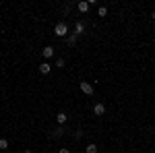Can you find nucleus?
<instances>
[{
  "label": "nucleus",
  "instance_id": "f257e3e1",
  "mask_svg": "<svg viewBox=\"0 0 155 153\" xmlns=\"http://www.w3.org/2000/svg\"><path fill=\"white\" fill-rule=\"evenodd\" d=\"M54 33L58 37H64L66 33H68V25L66 23H56V27H54Z\"/></svg>",
  "mask_w": 155,
  "mask_h": 153
},
{
  "label": "nucleus",
  "instance_id": "f03ea898",
  "mask_svg": "<svg viewBox=\"0 0 155 153\" xmlns=\"http://www.w3.org/2000/svg\"><path fill=\"white\" fill-rule=\"evenodd\" d=\"M81 91L87 93V95H93V85H91V83H87V81H83V83H81Z\"/></svg>",
  "mask_w": 155,
  "mask_h": 153
},
{
  "label": "nucleus",
  "instance_id": "7ed1b4c3",
  "mask_svg": "<svg viewBox=\"0 0 155 153\" xmlns=\"http://www.w3.org/2000/svg\"><path fill=\"white\" fill-rule=\"evenodd\" d=\"M93 114H95V116H104V114H106V106H104V104H95V106H93Z\"/></svg>",
  "mask_w": 155,
  "mask_h": 153
},
{
  "label": "nucleus",
  "instance_id": "20e7f679",
  "mask_svg": "<svg viewBox=\"0 0 155 153\" xmlns=\"http://www.w3.org/2000/svg\"><path fill=\"white\" fill-rule=\"evenodd\" d=\"M50 71H52V64H50V62H41V64H39V72H41V75H48Z\"/></svg>",
  "mask_w": 155,
  "mask_h": 153
},
{
  "label": "nucleus",
  "instance_id": "39448f33",
  "mask_svg": "<svg viewBox=\"0 0 155 153\" xmlns=\"http://www.w3.org/2000/svg\"><path fill=\"white\" fill-rule=\"evenodd\" d=\"M41 54H44V58H52V56H54V48H52V46H46L44 50H41Z\"/></svg>",
  "mask_w": 155,
  "mask_h": 153
},
{
  "label": "nucleus",
  "instance_id": "423d86ee",
  "mask_svg": "<svg viewBox=\"0 0 155 153\" xmlns=\"http://www.w3.org/2000/svg\"><path fill=\"white\" fill-rule=\"evenodd\" d=\"M89 6H91V0H89V2H85V0H83V2H79V11H81V12H87V11H89Z\"/></svg>",
  "mask_w": 155,
  "mask_h": 153
},
{
  "label": "nucleus",
  "instance_id": "0eeeda50",
  "mask_svg": "<svg viewBox=\"0 0 155 153\" xmlns=\"http://www.w3.org/2000/svg\"><path fill=\"white\" fill-rule=\"evenodd\" d=\"M83 31H85V23L79 21V23L74 25V35H77V33H83Z\"/></svg>",
  "mask_w": 155,
  "mask_h": 153
},
{
  "label": "nucleus",
  "instance_id": "6e6552de",
  "mask_svg": "<svg viewBox=\"0 0 155 153\" xmlns=\"http://www.w3.org/2000/svg\"><path fill=\"white\" fill-rule=\"evenodd\" d=\"M56 120H58V124H64V122H66V114H64V112L56 114Z\"/></svg>",
  "mask_w": 155,
  "mask_h": 153
},
{
  "label": "nucleus",
  "instance_id": "1a4fd4ad",
  "mask_svg": "<svg viewBox=\"0 0 155 153\" xmlns=\"http://www.w3.org/2000/svg\"><path fill=\"white\" fill-rule=\"evenodd\" d=\"M85 153H97V145L89 143V145H87V149H85Z\"/></svg>",
  "mask_w": 155,
  "mask_h": 153
},
{
  "label": "nucleus",
  "instance_id": "9d476101",
  "mask_svg": "<svg viewBox=\"0 0 155 153\" xmlns=\"http://www.w3.org/2000/svg\"><path fill=\"white\" fill-rule=\"evenodd\" d=\"M97 15H99V17H106V15H107V8H106V6H99Z\"/></svg>",
  "mask_w": 155,
  "mask_h": 153
},
{
  "label": "nucleus",
  "instance_id": "9b49d317",
  "mask_svg": "<svg viewBox=\"0 0 155 153\" xmlns=\"http://www.w3.org/2000/svg\"><path fill=\"white\" fill-rule=\"evenodd\" d=\"M77 44V35L72 33V35H68V46H74Z\"/></svg>",
  "mask_w": 155,
  "mask_h": 153
},
{
  "label": "nucleus",
  "instance_id": "f8f14e48",
  "mask_svg": "<svg viewBox=\"0 0 155 153\" xmlns=\"http://www.w3.org/2000/svg\"><path fill=\"white\" fill-rule=\"evenodd\" d=\"M0 149H8V141L6 139H0Z\"/></svg>",
  "mask_w": 155,
  "mask_h": 153
},
{
  "label": "nucleus",
  "instance_id": "ddd939ff",
  "mask_svg": "<svg viewBox=\"0 0 155 153\" xmlns=\"http://www.w3.org/2000/svg\"><path fill=\"white\" fill-rule=\"evenodd\" d=\"M56 66H58V68H62V66H64V58H58V60H56Z\"/></svg>",
  "mask_w": 155,
  "mask_h": 153
},
{
  "label": "nucleus",
  "instance_id": "4468645a",
  "mask_svg": "<svg viewBox=\"0 0 155 153\" xmlns=\"http://www.w3.org/2000/svg\"><path fill=\"white\" fill-rule=\"evenodd\" d=\"M58 153H71V151H68V149H60Z\"/></svg>",
  "mask_w": 155,
  "mask_h": 153
},
{
  "label": "nucleus",
  "instance_id": "2eb2a0df",
  "mask_svg": "<svg viewBox=\"0 0 155 153\" xmlns=\"http://www.w3.org/2000/svg\"><path fill=\"white\" fill-rule=\"evenodd\" d=\"M151 17H153V19H155V11H153V15H151Z\"/></svg>",
  "mask_w": 155,
  "mask_h": 153
}]
</instances>
